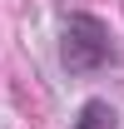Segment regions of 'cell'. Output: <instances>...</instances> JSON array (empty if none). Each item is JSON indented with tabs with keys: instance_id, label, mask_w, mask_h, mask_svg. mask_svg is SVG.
<instances>
[{
	"instance_id": "6da1fadb",
	"label": "cell",
	"mask_w": 124,
	"mask_h": 129,
	"mask_svg": "<svg viewBox=\"0 0 124 129\" xmlns=\"http://www.w3.org/2000/svg\"><path fill=\"white\" fill-rule=\"evenodd\" d=\"M60 64L70 75H99L104 64H114V35L99 15L89 10H70L60 30Z\"/></svg>"
},
{
	"instance_id": "7a4b0ae2",
	"label": "cell",
	"mask_w": 124,
	"mask_h": 129,
	"mask_svg": "<svg viewBox=\"0 0 124 129\" xmlns=\"http://www.w3.org/2000/svg\"><path fill=\"white\" fill-rule=\"evenodd\" d=\"M70 129H114V109H109V99H84Z\"/></svg>"
}]
</instances>
